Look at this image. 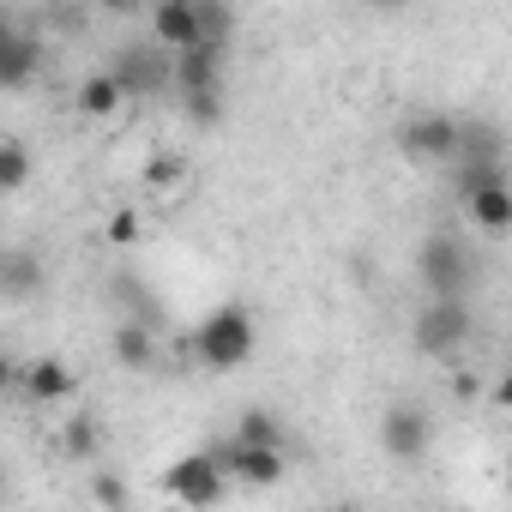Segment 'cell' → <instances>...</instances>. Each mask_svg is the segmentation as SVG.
Segmentation results:
<instances>
[{"label":"cell","mask_w":512,"mask_h":512,"mask_svg":"<svg viewBox=\"0 0 512 512\" xmlns=\"http://www.w3.org/2000/svg\"><path fill=\"white\" fill-rule=\"evenodd\" d=\"M253 344H260V326H253V308L241 302H223L211 308L199 326H193V356L211 368V374H229L253 356Z\"/></svg>","instance_id":"obj_1"},{"label":"cell","mask_w":512,"mask_h":512,"mask_svg":"<svg viewBox=\"0 0 512 512\" xmlns=\"http://www.w3.org/2000/svg\"><path fill=\"white\" fill-rule=\"evenodd\" d=\"M416 272H422V290L434 302H464L470 278H476V260H470V241L452 235V229H434L422 247H416Z\"/></svg>","instance_id":"obj_2"},{"label":"cell","mask_w":512,"mask_h":512,"mask_svg":"<svg viewBox=\"0 0 512 512\" xmlns=\"http://www.w3.org/2000/svg\"><path fill=\"white\" fill-rule=\"evenodd\" d=\"M458 193H464V217L482 235L512 229V175H506V163H458Z\"/></svg>","instance_id":"obj_3"},{"label":"cell","mask_w":512,"mask_h":512,"mask_svg":"<svg viewBox=\"0 0 512 512\" xmlns=\"http://www.w3.org/2000/svg\"><path fill=\"white\" fill-rule=\"evenodd\" d=\"M470 332H476V314H470V302H434V296L416 308V326H410L416 350H422V356H434V362L458 356V350L470 344Z\"/></svg>","instance_id":"obj_4"},{"label":"cell","mask_w":512,"mask_h":512,"mask_svg":"<svg viewBox=\"0 0 512 512\" xmlns=\"http://www.w3.org/2000/svg\"><path fill=\"white\" fill-rule=\"evenodd\" d=\"M223 488H229V470H223V458H217V446H205V452H187V458H175L169 470H163V494L169 500H181V506H217L223 500Z\"/></svg>","instance_id":"obj_5"},{"label":"cell","mask_w":512,"mask_h":512,"mask_svg":"<svg viewBox=\"0 0 512 512\" xmlns=\"http://www.w3.org/2000/svg\"><path fill=\"white\" fill-rule=\"evenodd\" d=\"M398 151L416 157V163H458L464 151V121L440 115V109H416L404 127H398Z\"/></svg>","instance_id":"obj_6"},{"label":"cell","mask_w":512,"mask_h":512,"mask_svg":"<svg viewBox=\"0 0 512 512\" xmlns=\"http://www.w3.org/2000/svg\"><path fill=\"white\" fill-rule=\"evenodd\" d=\"M109 73L121 79L127 97H163V91L175 85V55H163L157 43H127Z\"/></svg>","instance_id":"obj_7"},{"label":"cell","mask_w":512,"mask_h":512,"mask_svg":"<svg viewBox=\"0 0 512 512\" xmlns=\"http://www.w3.org/2000/svg\"><path fill=\"white\" fill-rule=\"evenodd\" d=\"M428 440H434V422H428L422 404H392V410L380 416V446H386V458L416 464V458L428 452Z\"/></svg>","instance_id":"obj_8"},{"label":"cell","mask_w":512,"mask_h":512,"mask_svg":"<svg viewBox=\"0 0 512 512\" xmlns=\"http://www.w3.org/2000/svg\"><path fill=\"white\" fill-rule=\"evenodd\" d=\"M217 458H223L229 482H241V488H278V482H284V470H290V458H284V452L241 446V440H223V446H217Z\"/></svg>","instance_id":"obj_9"},{"label":"cell","mask_w":512,"mask_h":512,"mask_svg":"<svg viewBox=\"0 0 512 512\" xmlns=\"http://www.w3.org/2000/svg\"><path fill=\"white\" fill-rule=\"evenodd\" d=\"M145 25H151V43H157L163 55H187V49L205 43V37H199V7H193V0H157Z\"/></svg>","instance_id":"obj_10"},{"label":"cell","mask_w":512,"mask_h":512,"mask_svg":"<svg viewBox=\"0 0 512 512\" xmlns=\"http://www.w3.org/2000/svg\"><path fill=\"white\" fill-rule=\"evenodd\" d=\"M223 55H229V49H211V43L175 55V91H181V97H211V91H223Z\"/></svg>","instance_id":"obj_11"},{"label":"cell","mask_w":512,"mask_h":512,"mask_svg":"<svg viewBox=\"0 0 512 512\" xmlns=\"http://www.w3.org/2000/svg\"><path fill=\"white\" fill-rule=\"evenodd\" d=\"M37 61H43V43L25 37V31H13V19H0V85H7V91L31 85Z\"/></svg>","instance_id":"obj_12"},{"label":"cell","mask_w":512,"mask_h":512,"mask_svg":"<svg viewBox=\"0 0 512 512\" xmlns=\"http://www.w3.org/2000/svg\"><path fill=\"white\" fill-rule=\"evenodd\" d=\"M19 386H25L31 404H67V398L79 392V380H73V368H67L61 356H37V362L19 374Z\"/></svg>","instance_id":"obj_13"},{"label":"cell","mask_w":512,"mask_h":512,"mask_svg":"<svg viewBox=\"0 0 512 512\" xmlns=\"http://www.w3.org/2000/svg\"><path fill=\"white\" fill-rule=\"evenodd\" d=\"M73 103H79V115H91V121H109V115L127 103V91H121V79L103 67V73H85V79H79Z\"/></svg>","instance_id":"obj_14"},{"label":"cell","mask_w":512,"mask_h":512,"mask_svg":"<svg viewBox=\"0 0 512 512\" xmlns=\"http://www.w3.org/2000/svg\"><path fill=\"white\" fill-rule=\"evenodd\" d=\"M0 284H7V296H13V302L37 296V290H43V266H37V253H31V247H7V253H0Z\"/></svg>","instance_id":"obj_15"},{"label":"cell","mask_w":512,"mask_h":512,"mask_svg":"<svg viewBox=\"0 0 512 512\" xmlns=\"http://www.w3.org/2000/svg\"><path fill=\"white\" fill-rule=\"evenodd\" d=\"M115 362L133 368V374H145V368L157 362V332H151L145 320H127V326L115 332Z\"/></svg>","instance_id":"obj_16"},{"label":"cell","mask_w":512,"mask_h":512,"mask_svg":"<svg viewBox=\"0 0 512 512\" xmlns=\"http://www.w3.org/2000/svg\"><path fill=\"white\" fill-rule=\"evenodd\" d=\"M229 440H241V446H266V452H284V422H278L272 410H241Z\"/></svg>","instance_id":"obj_17"},{"label":"cell","mask_w":512,"mask_h":512,"mask_svg":"<svg viewBox=\"0 0 512 512\" xmlns=\"http://www.w3.org/2000/svg\"><path fill=\"white\" fill-rule=\"evenodd\" d=\"M193 7H199V37H205L211 49H229V37H235V13L217 7V0H193Z\"/></svg>","instance_id":"obj_18"},{"label":"cell","mask_w":512,"mask_h":512,"mask_svg":"<svg viewBox=\"0 0 512 512\" xmlns=\"http://www.w3.org/2000/svg\"><path fill=\"white\" fill-rule=\"evenodd\" d=\"M187 181V157H151L145 163V193H175Z\"/></svg>","instance_id":"obj_19"},{"label":"cell","mask_w":512,"mask_h":512,"mask_svg":"<svg viewBox=\"0 0 512 512\" xmlns=\"http://www.w3.org/2000/svg\"><path fill=\"white\" fill-rule=\"evenodd\" d=\"M25 181H31V157H25V145H19V139H7V145H0V187L19 193Z\"/></svg>","instance_id":"obj_20"},{"label":"cell","mask_w":512,"mask_h":512,"mask_svg":"<svg viewBox=\"0 0 512 512\" xmlns=\"http://www.w3.org/2000/svg\"><path fill=\"white\" fill-rule=\"evenodd\" d=\"M91 500H97V506H109V512H121V506H127V488H121V476H115V470H97V482H91Z\"/></svg>","instance_id":"obj_21"},{"label":"cell","mask_w":512,"mask_h":512,"mask_svg":"<svg viewBox=\"0 0 512 512\" xmlns=\"http://www.w3.org/2000/svg\"><path fill=\"white\" fill-rule=\"evenodd\" d=\"M67 452H73V458H91V452H97V416H79V422L67 428Z\"/></svg>","instance_id":"obj_22"},{"label":"cell","mask_w":512,"mask_h":512,"mask_svg":"<svg viewBox=\"0 0 512 512\" xmlns=\"http://www.w3.org/2000/svg\"><path fill=\"white\" fill-rule=\"evenodd\" d=\"M181 109H187L199 127H211V121L223 115V91H211V97H181Z\"/></svg>","instance_id":"obj_23"},{"label":"cell","mask_w":512,"mask_h":512,"mask_svg":"<svg viewBox=\"0 0 512 512\" xmlns=\"http://www.w3.org/2000/svg\"><path fill=\"white\" fill-rule=\"evenodd\" d=\"M103 235H109V241H115V247H127V241H139V211H115V217H109V229H103Z\"/></svg>","instance_id":"obj_24"},{"label":"cell","mask_w":512,"mask_h":512,"mask_svg":"<svg viewBox=\"0 0 512 512\" xmlns=\"http://www.w3.org/2000/svg\"><path fill=\"white\" fill-rule=\"evenodd\" d=\"M494 404H500V410H512V368L500 374V386H494Z\"/></svg>","instance_id":"obj_25"},{"label":"cell","mask_w":512,"mask_h":512,"mask_svg":"<svg viewBox=\"0 0 512 512\" xmlns=\"http://www.w3.org/2000/svg\"><path fill=\"white\" fill-rule=\"evenodd\" d=\"M506 482H512V452H506Z\"/></svg>","instance_id":"obj_26"},{"label":"cell","mask_w":512,"mask_h":512,"mask_svg":"<svg viewBox=\"0 0 512 512\" xmlns=\"http://www.w3.org/2000/svg\"><path fill=\"white\" fill-rule=\"evenodd\" d=\"M332 512H356V506H332Z\"/></svg>","instance_id":"obj_27"}]
</instances>
